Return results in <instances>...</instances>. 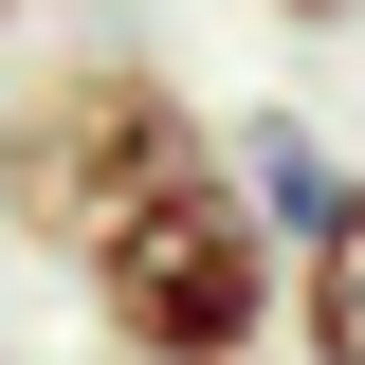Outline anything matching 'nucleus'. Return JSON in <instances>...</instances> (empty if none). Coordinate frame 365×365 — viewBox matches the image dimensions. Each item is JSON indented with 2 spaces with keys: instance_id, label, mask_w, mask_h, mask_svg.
I'll return each mask as SVG.
<instances>
[{
  "instance_id": "f257e3e1",
  "label": "nucleus",
  "mask_w": 365,
  "mask_h": 365,
  "mask_svg": "<svg viewBox=\"0 0 365 365\" xmlns=\"http://www.w3.org/2000/svg\"><path fill=\"white\" fill-rule=\"evenodd\" d=\"M73 274H91V329L128 365H237L274 329V237L220 182V146H182L165 182H128V201L73 237Z\"/></svg>"
},
{
  "instance_id": "f03ea898",
  "label": "nucleus",
  "mask_w": 365,
  "mask_h": 365,
  "mask_svg": "<svg viewBox=\"0 0 365 365\" xmlns=\"http://www.w3.org/2000/svg\"><path fill=\"white\" fill-rule=\"evenodd\" d=\"M182 146H201V110H182L165 73H128V55H91V73H55V91L0 110V220L37 237V256H73L128 182L182 165Z\"/></svg>"
},
{
  "instance_id": "7ed1b4c3",
  "label": "nucleus",
  "mask_w": 365,
  "mask_h": 365,
  "mask_svg": "<svg viewBox=\"0 0 365 365\" xmlns=\"http://www.w3.org/2000/svg\"><path fill=\"white\" fill-rule=\"evenodd\" d=\"M292 329H311V365H365V182L311 220V256H292Z\"/></svg>"
},
{
  "instance_id": "20e7f679",
  "label": "nucleus",
  "mask_w": 365,
  "mask_h": 365,
  "mask_svg": "<svg viewBox=\"0 0 365 365\" xmlns=\"http://www.w3.org/2000/svg\"><path fill=\"white\" fill-rule=\"evenodd\" d=\"M256 201H274V220H292V237H311L329 201H347V182H329V165H311V146H292V128H274V146H256Z\"/></svg>"
},
{
  "instance_id": "39448f33",
  "label": "nucleus",
  "mask_w": 365,
  "mask_h": 365,
  "mask_svg": "<svg viewBox=\"0 0 365 365\" xmlns=\"http://www.w3.org/2000/svg\"><path fill=\"white\" fill-rule=\"evenodd\" d=\"M274 19H365V0H274Z\"/></svg>"
},
{
  "instance_id": "423d86ee",
  "label": "nucleus",
  "mask_w": 365,
  "mask_h": 365,
  "mask_svg": "<svg viewBox=\"0 0 365 365\" xmlns=\"http://www.w3.org/2000/svg\"><path fill=\"white\" fill-rule=\"evenodd\" d=\"M0 19H19V0H0Z\"/></svg>"
}]
</instances>
